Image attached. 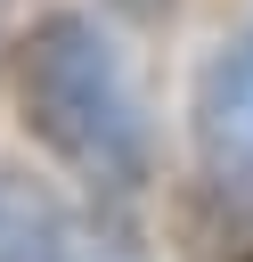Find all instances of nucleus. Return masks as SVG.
<instances>
[{
	"label": "nucleus",
	"instance_id": "nucleus-1",
	"mask_svg": "<svg viewBox=\"0 0 253 262\" xmlns=\"http://www.w3.org/2000/svg\"><path fill=\"white\" fill-rule=\"evenodd\" d=\"M16 98H24V123L33 139L73 164L82 180L98 188H139L147 180V115H139V90L114 57V41L90 25V16H41L33 41H24V66H16Z\"/></svg>",
	"mask_w": 253,
	"mask_h": 262
},
{
	"label": "nucleus",
	"instance_id": "nucleus-3",
	"mask_svg": "<svg viewBox=\"0 0 253 262\" xmlns=\"http://www.w3.org/2000/svg\"><path fill=\"white\" fill-rule=\"evenodd\" d=\"M0 262H131L106 229L73 221L41 180L0 164Z\"/></svg>",
	"mask_w": 253,
	"mask_h": 262
},
{
	"label": "nucleus",
	"instance_id": "nucleus-2",
	"mask_svg": "<svg viewBox=\"0 0 253 262\" xmlns=\"http://www.w3.org/2000/svg\"><path fill=\"white\" fill-rule=\"evenodd\" d=\"M196 262H253V33L229 41L196 82Z\"/></svg>",
	"mask_w": 253,
	"mask_h": 262
}]
</instances>
